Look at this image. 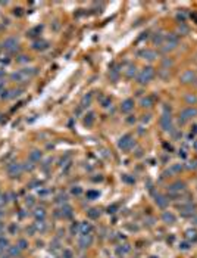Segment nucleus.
<instances>
[{
    "label": "nucleus",
    "instance_id": "a19ab883",
    "mask_svg": "<svg viewBox=\"0 0 197 258\" xmlns=\"http://www.w3.org/2000/svg\"><path fill=\"white\" fill-rule=\"evenodd\" d=\"M71 193H72V195H76V196H78V195H81V193H83V189H81L80 186H74V187L71 189Z\"/></svg>",
    "mask_w": 197,
    "mask_h": 258
},
{
    "label": "nucleus",
    "instance_id": "49530a36",
    "mask_svg": "<svg viewBox=\"0 0 197 258\" xmlns=\"http://www.w3.org/2000/svg\"><path fill=\"white\" fill-rule=\"evenodd\" d=\"M25 204H27V207H32V205L36 204V201H34L32 196H27V198H25Z\"/></svg>",
    "mask_w": 197,
    "mask_h": 258
},
{
    "label": "nucleus",
    "instance_id": "052dcab7",
    "mask_svg": "<svg viewBox=\"0 0 197 258\" xmlns=\"http://www.w3.org/2000/svg\"><path fill=\"white\" fill-rule=\"evenodd\" d=\"M5 232V226H3V223L0 221V236H2V233Z\"/></svg>",
    "mask_w": 197,
    "mask_h": 258
},
{
    "label": "nucleus",
    "instance_id": "c9c22d12",
    "mask_svg": "<svg viewBox=\"0 0 197 258\" xmlns=\"http://www.w3.org/2000/svg\"><path fill=\"white\" fill-rule=\"evenodd\" d=\"M21 93H22V89H15V90H10V97H9V99H15V97L21 96Z\"/></svg>",
    "mask_w": 197,
    "mask_h": 258
},
{
    "label": "nucleus",
    "instance_id": "a18cd8bd",
    "mask_svg": "<svg viewBox=\"0 0 197 258\" xmlns=\"http://www.w3.org/2000/svg\"><path fill=\"white\" fill-rule=\"evenodd\" d=\"M122 180H124V182L125 183H135V180H134V179H132V177H130V176H128V174H124V176H122Z\"/></svg>",
    "mask_w": 197,
    "mask_h": 258
},
{
    "label": "nucleus",
    "instance_id": "5fc2aeb1",
    "mask_svg": "<svg viewBox=\"0 0 197 258\" xmlns=\"http://www.w3.org/2000/svg\"><path fill=\"white\" fill-rule=\"evenodd\" d=\"M174 62L171 61V59H163V67H171Z\"/></svg>",
    "mask_w": 197,
    "mask_h": 258
},
{
    "label": "nucleus",
    "instance_id": "aec40b11",
    "mask_svg": "<svg viewBox=\"0 0 197 258\" xmlns=\"http://www.w3.org/2000/svg\"><path fill=\"white\" fill-rule=\"evenodd\" d=\"M34 229H36V232L44 233V232H46V223H44V220H36V223H34Z\"/></svg>",
    "mask_w": 197,
    "mask_h": 258
},
{
    "label": "nucleus",
    "instance_id": "b1692460",
    "mask_svg": "<svg viewBox=\"0 0 197 258\" xmlns=\"http://www.w3.org/2000/svg\"><path fill=\"white\" fill-rule=\"evenodd\" d=\"M32 214H34L36 220H44V218H46V211L43 210V208H37Z\"/></svg>",
    "mask_w": 197,
    "mask_h": 258
},
{
    "label": "nucleus",
    "instance_id": "423d86ee",
    "mask_svg": "<svg viewBox=\"0 0 197 258\" xmlns=\"http://www.w3.org/2000/svg\"><path fill=\"white\" fill-rule=\"evenodd\" d=\"M160 127L163 128V131H172L174 125H172V117L171 114H163L160 118Z\"/></svg>",
    "mask_w": 197,
    "mask_h": 258
},
{
    "label": "nucleus",
    "instance_id": "338daca9",
    "mask_svg": "<svg viewBox=\"0 0 197 258\" xmlns=\"http://www.w3.org/2000/svg\"><path fill=\"white\" fill-rule=\"evenodd\" d=\"M194 221H196V224H197V218H196V220H194Z\"/></svg>",
    "mask_w": 197,
    "mask_h": 258
},
{
    "label": "nucleus",
    "instance_id": "4468645a",
    "mask_svg": "<svg viewBox=\"0 0 197 258\" xmlns=\"http://www.w3.org/2000/svg\"><path fill=\"white\" fill-rule=\"evenodd\" d=\"M132 109H134V99H125V100L121 103V111H122V112L128 114V112H131Z\"/></svg>",
    "mask_w": 197,
    "mask_h": 258
},
{
    "label": "nucleus",
    "instance_id": "dca6fc26",
    "mask_svg": "<svg viewBox=\"0 0 197 258\" xmlns=\"http://www.w3.org/2000/svg\"><path fill=\"white\" fill-rule=\"evenodd\" d=\"M32 49H34V50L43 52V50L49 49V41H46V40H37V41L32 43Z\"/></svg>",
    "mask_w": 197,
    "mask_h": 258
},
{
    "label": "nucleus",
    "instance_id": "774afa93",
    "mask_svg": "<svg viewBox=\"0 0 197 258\" xmlns=\"http://www.w3.org/2000/svg\"><path fill=\"white\" fill-rule=\"evenodd\" d=\"M0 195H2V193H0Z\"/></svg>",
    "mask_w": 197,
    "mask_h": 258
},
{
    "label": "nucleus",
    "instance_id": "6e6552de",
    "mask_svg": "<svg viewBox=\"0 0 197 258\" xmlns=\"http://www.w3.org/2000/svg\"><path fill=\"white\" fill-rule=\"evenodd\" d=\"M72 214H74V211H72V207L71 205H62V208L59 210V212H56L57 217H62V218H71L72 217Z\"/></svg>",
    "mask_w": 197,
    "mask_h": 258
},
{
    "label": "nucleus",
    "instance_id": "a211bd4d",
    "mask_svg": "<svg viewBox=\"0 0 197 258\" xmlns=\"http://www.w3.org/2000/svg\"><path fill=\"white\" fill-rule=\"evenodd\" d=\"M21 251H22V249L19 248L18 245H13V246H9V249H8V255H9V258H16V257H19Z\"/></svg>",
    "mask_w": 197,
    "mask_h": 258
},
{
    "label": "nucleus",
    "instance_id": "6ab92c4d",
    "mask_svg": "<svg viewBox=\"0 0 197 258\" xmlns=\"http://www.w3.org/2000/svg\"><path fill=\"white\" fill-rule=\"evenodd\" d=\"M10 246L9 240L6 239L5 236H0V255H3L5 254V251H8Z\"/></svg>",
    "mask_w": 197,
    "mask_h": 258
},
{
    "label": "nucleus",
    "instance_id": "e2e57ef3",
    "mask_svg": "<svg viewBox=\"0 0 197 258\" xmlns=\"http://www.w3.org/2000/svg\"><path fill=\"white\" fill-rule=\"evenodd\" d=\"M193 148H194V151L197 152V140H194V143H193Z\"/></svg>",
    "mask_w": 197,
    "mask_h": 258
},
{
    "label": "nucleus",
    "instance_id": "603ef678",
    "mask_svg": "<svg viewBox=\"0 0 197 258\" xmlns=\"http://www.w3.org/2000/svg\"><path fill=\"white\" fill-rule=\"evenodd\" d=\"M16 61H18V62H28L29 58H28V56H25V55H21V56H19L18 59H16Z\"/></svg>",
    "mask_w": 197,
    "mask_h": 258
},
{
    "label": "nucleus",
    "instance_id": "58836bf2",
    "mask_svg": "<svg viewBox=\"0 0 197 258\" xmlns=\"http://www.w3.org/2000/svg\"><path fill=\"white\" fill-rule=\"evenodd\" d=\"M76 232H80V223L74 221V223L71 224V235H75Z\"/></svg>",
    "mask_w": 197,
    "mask_h": 258
},
{
    "label": "nucleus",
    "instance_id": "f8f14e48",
    "mask_svg": "<svg viewBox=\"0 0 197 258\" xmlns=\"http://www.w3.org/2000/svg\"><path fill=\"white\" fill-rule=\"evenodd\" d=\"M10 80L12 81H15V83H27L29 78L22 71H18V72H12L10 74Z\"/></svg>",
    "mask_w": 197,
    "mask_h": 258
},
{
    "label": "nucleus",
    "instance_id": "0eeeda50",
    "mask_svg": "<svg viewBox=\"0 0 197 258\" xmlns=\"http://www.w3.org/2000/svg\"><path fill=\"white\" fill-rule=\"evenodd\" d=\"M179 80H181V83H184V84L196 83V72H194V71H191V69H187V71H184V72L181 74Z\"/></svg>",
    "mask_w": 197,
    "mask_h": 258
},
{
    "label": "nucleus",
    "instance_id": "69168bd1",
    "mask_svg": "<svg viewBox=\"0 0 197 258\" xmlns=\"http://www.w3.org/2000/svg\"><path fill=\"white\" fill-rule=\"evenodd\" d=\"M2 218H3V211L0 210V220H2Z\"/></svg>",
    "mask_w": 197,
    "mask_h": 258
},
{
    "label": "nucleus",
    "instance_id": "412c9836",
    "mask_svg": "<svg viewBox=\"0 0 197 258\" xmlns=\"http://www.w3.org/2000/svg\"><path fill=\"white\" fill-rule=\"evenodd\" d=\"M130 251H131V246L125 243V245H121V246L116 248V254H118V255H125V254H128Z\"/></svg>",
    "mask_w": 197,
    "mask_h": 258
},
{
    "label": "nucleus",
    "instance_id": "de8ad7c7",
    "mask_svg": "<svg viewBox=\"0 0 197 258\" xmlns=\"http://www.w3.org/2000/svg\"><path fill=\"white\" fill-rule=\"evenodd\" d=\"M16 232H18L16 224H15V223H12V224L9 226V233H10V235H16Z\"/></svg>",
    "mask_w": 197,
    "mask_h": 258
},
{
    "label": "nucleus",
    "instance_id": "e433bc0d",
    "mask_svg": "<svg viewBox=\"0 0 197 258\" xmlns=\"http://www.w3.org/2000/svg\"><path fill=\"white\" fill-rule=\"evenodd\" d=\"M18 246L22 249V251H24V249H27V248H28V240H27V239H19L18 240Z\"/></svg>",
    "mask_w": 197,
    "mask_h": 258
},
{
    "label": "nucleus",
    "instance_id": "393cba45",
    "mask_svg": "<svg viewBox=\"0 0 197 258\" xmlns=\"http://www.w3.org/2000/svg\"><path fill=\"white\" fill-rule=\"evenodd\" d=\"M66 201H68V195H66V193H59V195H56V198H55V202H56V204L65 205Z\"/></svg>",
    "mask_w": 197,
    "mask_h": 258
},
{
    "label": "nucleus",
    "instance_id": "9b49d317",
    "mask_svg": "<svg viewBox=\"0 0 197 258\" xmlns=\"http://www.w3.org/2000/svg\"><path fill=\"white\" fill-rule=\"evenodd\" d=\"M155 204H156L159 208H166V207H168V204H169V201H168V198H166L165 195H162V193H156V195H155Z\"/></svg>",
    "mask_w": 197,
    "mask_h": 258
},
{
    "label": "nucleus",
    "instance_id": "f3484780",
    "mask_svg": "<svg viewBox=\"0 0 197 258\" xmlns=\"http://www.w3.org/2000/svg\"><path fill=\"white\" fill-rule=\"evenodd\" d=\"M91 224L90 223H87V221H83V223H80V233H81V236H84V235H90L91 233Z\"/></svg>",
    "mask_w": 197,
    "mask_h": 258
},
{
    "label": "nucleus",
    "instance_id": "473e14b6",
    "mask_svg": "<svg viewBox=\"0 0 197 258\" xmlns=\"http://www.w3.org/2000/svg\"><path fill=\"white\" fill-rule=\"evenodd\" d=\"M8 201H9V193H2L0 195V208L5 207L8 204Z\"/></svg>",
    "mask_w": 197,
    "mask_h": 258
},
{
    "label": "nucleus",
    "instance_id": "1a4fd4ad",
    "mask_svg": "<svg viewBox=\"0 0 197 258\" xmlns=\"http://www.w3.org/2000/svg\"><path fill=\"white\" fill-rule=\"evenodd\" d=\"M91 243H93V236H91V235H84V236H81L80 240H78V246L81 249L90 248Z\"/></svg>",
    "mask_w": 197,
    "mask_h": 258
},
{
    "label": "nucleus",
    "instance_id": "09e8293b",
    "mask_svg": "<svg viewBox=\"0 0 197 258\" xmlns=\"http://www.w3.org/2000/svg\"><path fill=\"white\" fill-rule=\"evenodd\" d=\"M178 31H179V33H182V34H187V33H188V28L185 27V24H179Z\"/></svg>",
    "mask_w": 197,
    "mask_h": 258
},
{
    "label": "nucleus",
    "instance_id": "13d9d810",
    "mask_svg": "<svg viewBox=\"0 0 197 258\" xmlns=\"http://www.w3.org/2000/svg\"><path fill=\"white\" fill-rule=\"evenodd\" d=\"M149 120H150V115H144L143 117V123H147Z\"/></svg>",
    "mask_w": 197,
    "mask_h": 258
},
{
    "label": "nucleus",
    "instance_id": "72a5a7b5",
    "mask_svg": "<svg viewBox=\"0 0 197 258\" xmlns=\"http://www.w3.org/2000/svg\"><path fill=\"white\" fill-rule=\"evenodd\" d=\"M90 103H91V95H85L84 97H83V100H81V106L85 108V106H88Z\"/></svg>",
    "mask_w": 197,
    "mask_h": 258
},
{
    "label": "nucleus",
    "instance_id": "7c9ffc66",
    "mask_svg": "<svg viewBox=\"0 0 197 258\" xmlns=\"http://www.w3.org/2000/svg\"><path fill=\"white\" fill-rule=\"evenodd\" d=\"M109 77H110V80H113V81H116L118 78H119V68L115 67L110 69V72H109Z\"/></svg>",
    "mask_w": 197,
    "mask_h": 258
},
{
    "label": "nucleus",
    "instance_id": "4d7b16f0",
    "mask_svg": "<svg viewBox=\"0 0 197 258\" xmlns=\"http://www.w3.org/2000/svg\"><path fill=\"white\" fill-rule=\"evenodd\" d=\"M191 134H193V136L197 134V125H193V128H191Z\"/></svg>",
    "mask_w": 197,
    "mask_h": 258
},
{
    "label": "nucleus",
    "instance_id": "864d4df0",
    "mask_svg": "<svg viewBox=\"0 0 197 258\" xmlns=\"http://www.w3.org/2000/svg\"><path fill=\"white\" fill-rule=\"evenodd\" d=\"M188 248H190V246H188L187 242H182V243H179V249H182V251H187Z\"/></svg>",
    "mask_w": 197,
    "mask_h": 258
},
{
    "label": "nucleus",
    "instance_id": "37998d69",
    "mask_svg": "<svg viewBox=\"0 0 197 258\" xmlns=\"http://www.w3.org/2000/svg\"><path fill=\"white\" fill-rule=\"evenodd\" d=\"M187 238H188V239H197V232H196V230H188V232H187Z\"/></svg>",
    "mask_w": 197,
    "mask_h": 258
},
{
    "label": "nucleus",
    "instance_id": "bb28decb",
    "mask_svg": "<svg viewBox=\"0 0 197 258\" xmlns=\"http://www.w3.org/2000/svg\"><path fill=\"white\" fill-rule=\"evenodd\" d=\"M151 105H153V97L146 96V97L141 99V106H143V108H150Z\"/></svg>",
    "mask_w": 197,
    "mask_h": 258
},
{
    "label": "nucleus",
    "instance_id": "a878e982",
    "mask_svg": "<svg viewBox=\"0 0 197 258\" xmlns=\"http://www.w3.org/2000/svg\"><path fill=\"white\" fill-rule=\"evenodd\" d=\"M151 41H153V44H158V46H160V44L165 41V36H163V34H155V36H153V38H151Z\"/></svg>",
    "mask_w": 197,
    "mask_h": 258
},
{
    "label": "nucleus",
    "instance_id": "cd10ccee",
    "mask_svg": "<svg viewBox=\"0 0 197 258\" xmlns=\"http://www.w3.org/2000/svg\"><path fill=\"white\" fill-rule=\"evenodd\" d=\"M125 74H127L128 78H134V77L137 75V68H135V65H130L128 69L125 71Z\"/></svg>",
    "mask_w": 197,
    "mask_h": 258
},
{
    "label": "nucleus",
    "instance_id": "f257e3e1",
    "mask_svg": "<svg viewBox=\"0 0 197 258\" xmlns=\"http://www.w3.org/2000/svg\"><path fill=\"white\" fill-rule=\"evenodd\" d=\"M134 146H135V140H134V137H132L131 134L122 136L121 139H119V142H118V148L121 149L122 152H130Z\"/></svg>",
    "mask_w": 197,
    "mask_h": 258
},
{
    "label": "nucleus",
    "instance_id": "c756f323",
    "mask_svg": "<svg viewBox=\"0 0 197 258\" xmlns=\"http://www.w3.org/2000/svg\"><path fill=\"white\" fill-rule=\"evenodd\" d=\"M87 215H88L90 218L96 220V218H99V217H100V211L97 210V208H91L90 211H87Z\"/></svg>",
    "mask_w": 197,
    "mask_h": 258
},
{
    "label": "nucleus",
    "instance_id": "4be33fe9",
    "mask_svg": "<svg viewBox=\"0 0 197 258\" xmlns=\"http://www.w3.org/2000/svg\"><path fill=\"white\" fill-rule=\"evenodd\" d=\"M21 71L28 77V78H32V77L37 74V68H34V67H32V68H22Z\"/></svg>",
    "mask_w": 197,
    "mask_h": 258
},
{
    "label": "nucleus",
    "instance_id": "680f3d73",
    "mask_svg": "<svg viewBox=\"0 0 197 258\" xmlns=\"http://www.w3.org/2000/svg\"><path fill=\"white\" fill-rule=\"evenodd\" d=\"M9 198H10V201H15L16 195H15V193H9Z\"/></svg>",
    "mask_w": 197,
    "mask_h": 258
},
{
    "label": "nucleus",
    "instance_id": "c03bdc74",
    "mask_svg": "<svg viewBox=\"0 0 197 258\" xmlns=\"http://www.w3.org/2000/svg\"><path fill=\"white\" fill-rule=\"evenodd\" d=\"M97 196H99V192H96V190L87 192V198H88V199H94V198H97Z\"/></svg>",
    "mask_w": 197,
    "mask_h": 258
},
{
    "label": "nucleus",
    "instance_id": "4c0bfd02",
    "mask_svg": "<svg viewBox=\"0 0 197 258\" xmlns=\"http://www.w3.org/2000/svg\"><path fill=\"white\" fill-rule=\"evenodd\" d=\"M41 33V27H36V28H32L31 31L28 33V36L29 37H36V36H38Z\"/></svg>",
    "mask_w": 197,
    "mask_h": 258
},
{
    "label": "nucleus",
    "instance_id": "39448f33",
    "mask_svg": "<svg viewBox=\"0 0 197 258\" xmlns=\"http://www.w3.org/2000/svg\"><path fill=\"white\" fill-rule=\"evenodd\" d=\"M3 49L8 50V52H10V53L16 52V50H18V40H16L15 37L6 38V40L3 41Z\"/></svg>",
    "mask_w": 197,
    "mask_h": 258
},
{
    "label": "nucleus",
    "instance_id": "5701e85b",
    "mask_svg": "<svg viewBox=\"0 0 197 258\" xmlns=\"http://www.w3.org/2000/svg\"><path fill=\"white\" fill-rule=\"evenodd\" d=\"M41 159V152L37 151V149H34L32 152L29 153V161H32V162H37Z\"/></svg>",
    "mask_w": 197,
    "mask_h": 258
},
{
    "label": "nucleus",
    "instance_id": "bf43d9fd",
    "mask_svg": "<svg viewBox=\"0 0 197 258\" xmlns=\"http://www.w3.org/2000/svg\"><path fill=\"white\" fill-rule=\"evenodd\" d=\"M47 193H49V190H41V192H38V195H40V196H46Z\"/></svg>",
    "mask_w": 197,
    "mask_h": 258
},
{
    "label": "nucleus",
    "instance_id": "ddd939ff",
    "mask_svg": "<svg viewBox=\"0 0 197 258\" xmlns=\"http://www.w3.org/2000/svg\"><path fill=\"white\" fill-rule=\"evenodd\" d=\"M185 189V183L184 182H174L172 184H169L168 186V190L171 193H179V192H182Z\"/></svg>",
    "mask_w": 197,
    "mask_h": 258
},
{
    "label": "nucleus",
    "instance_id": "79ce46f5",
    "mask_svg": "<svg viewBox=\"0 0 197 258\" xmlns=\"http://www.w3.org/2000/svg\"><path fill=\"white\" fill-rule=\"evenodd\" d=\"M110 103H112L110 97H103V99H102V106H103V108H107V106H110Z\"/></svg>",
    "mask_w": 197,
    "mask_h": 258
},
{
    "label": "nucleus",
    "instance_id": "f03ea898",
    "mask_svg": "<svg viewBox=\"0 0 197 258\" xmlns=\"http://www.w3.org/2000/svg\"><path fill=\"white\" fill-rule=\"evenodd\" d=\"M153 77H155V68L144 67L140 72H138L137 80H138L140 84H147V83H150L151 80H153Z\"/></svg>",
    "mask_w": 197,
    "mask_h": 258
},
{
    "label": "nucleus",
    "instance_id": "0e129e2a",
    "mask_svg": "<svg viewBox=\"0 0 197 258\" xmlns=\"http://www.w3.org/2000/svg\"><path fill=\"white\" fill-rule=\"evenodd\" d=\"M127 121H128V123H134V121H135V118H128Z\"/></svg>",
    "mask_w": 197,
    "mask_h": 258
},
{
    "label": "nucleus",
    "instance_id": "9d476101",
    "mask_svg": "<svg viewBox=\"0 0 197 258\" xmlns=\"http://www.w3.org/2000/svg\"><path fill=\"white\" fill-rule=\"evenodd\" d=\"M138 56H141L143 59H147V61H155L158 58V53L151 49H144V50L138 52Z\"/></svg>",
    "mask_w": 197,
    "mask_h": 258
},
{
    "label": "nucleus",
    "instance_id": "8fccbe9b",
    "mask_svg": "<svg viewBox=\"0 0 197 258\" xmlns=\"http://www.w3.org/2000/svg\"><path fill=\"white\" fill-rule=\"evenodd\" d=\"M116 210H118V205H115V204H113V205H110V207L107 208V212H109V214H115Z\"/></svg>",
    "mask_w": 197,
    "mask_h": 258
},
{
    "label": "nucleus",
    "instance_id": "6e6d98bb",
    "mask_svg": "<svg viewBox=\"0 0 197 258\" xmlns=\"http://www.w3.org/2000/svg\"><path fill=\"white\" fill-rule=\"evenodd\" d=\"M188 168H193V170H194V168H197V161H193V162L188 164Z\"/></svg>",
    "mask_w": 197,
    "mask_h": 258
},
{
    "label": "nucleus",
    "instance_id": "2f4dec72",
    "mask_svg": "<svg viewBox=\"0 0 197 258\" xmlns=\"http://www.w3.org/2000/svg\"><path fill=\"white\" fill-rule=\"evenodd\" d=\"M22 167H24V171H32L36 168V164L32 161H27L25 164H22Z\"/></svg>",
    "mask_w": 197,
    "mask_h": 258
},
{
    "label": "nucleus",
    "instance_id": "f704fd0d",
    "mask_svg": "<svg viewBox=\"0 0 197 258\" xmlns=\"http://www.w3.org/2000/svg\"><path fill=\"white\" fill-rule=\"evenodd\" d=\"M185 100H187L188 105L197 103V96H194V95H187V96H185Z\"/></svg>",
    "mask_w": 197,
    "mask_h": 258
},
{
    "label": "nucleus",
    "instance_id": "ea45409f",
    "mask_svg": "<svg viewBox=\"0 0 197 258\" xmlns=\"http://www.w3.org/2000/svg\"><path fill=\"white\" fill-rule=\"evenodd\" d=\"M182 168H184V165H182V164H174V165L171 167V171H172V173H179Z\"/></svg>",
    "mask_w": 197,
    "mask_h": 258
},
{
    "label": "nucleus",
    "instance_id": "7ed1b4c3",
    "mask_svg": "<svg viewBox=\"0 0 197 258\" xmlns=\"http://www.w3.org/2000/svg\"><path fill=\"white\" fill-rule=\"evenodd\" d=\"M194 117H197V108H194V106H187V108L182 109L181 114H179V123H181V124H185L187 121L193 120Z\"/></svg>",
    "mask_w": 197,
    "mask_h": 258
},
{
    "label": "nucleus",
    "instance_id": "3c124183",
    "mask_svg": "<svg viewBox=\"0 0 197 258\" xmlns=\"http://www.w3.org/2000/svg\"><path fill=\"white\" fill-rule=\"evenodd\" d=\"M62 257H63V258H72V251L65 249V251H63V254H62Z\"/></svg>",
    "mask_w": 197,
    "mask_h": 258
},
{
    "label": "nucleus",
    "instance_id": "c85d7f7f",
    "mask_svg": "<svg viewBox=\"0 0 197 258\" xmlns=\"http://www.w3.org/2000/svg\"><path fill=\"white\" fill-rule=\"evenodd\" d=\"M93 123H94V114H93V112H90V114L85 115L84 125H87V127H91V125H93Z\"/></svg>",
    "mask_w": 197,
    "mask_h": 258
},
{
    "label": "nucleus",
    "instance_id": "20e7f679",
    "mask_svg": "<svg viewBox=\"0 0 197 258\" xmlns=\"http://www.w3.org/2000/svg\"><path fill=\"white\" fill-rule=\"evenodd\" d=\"M22 171H24V167H22V164L19 162H12L8 165V176L9 177H12V179H16V177H19L21 174H22Z\"/></svg>",
    "mask_w": 197,
    "mask_h": 258
},
{
    "label": "nucleus",
    "instance_id": "2eb2a0df",
    "mask_svg": "<svg viewBox=\"0 0 197 258\" xmlns=\"http://www.w3.org/2000/svg\"><path fill=\"white\" fill-rule=\"evenodd\" d=\"M162 220H163V223H166V224H174V223L177 221V217H175L171 211H163Z\"/></svg>",
    "mask_w": 197,
    "mask_h": 258
}]
</instances>
